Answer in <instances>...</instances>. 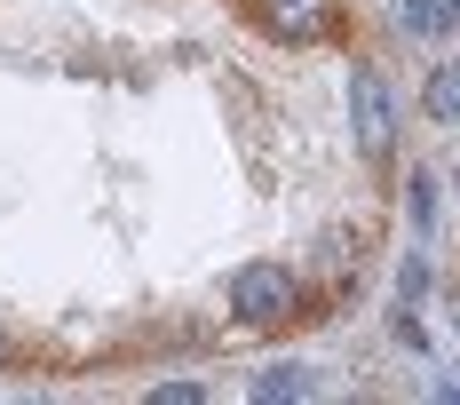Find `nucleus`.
Segmentation results:
<instances>
[{
	"label": "nucleus",
	"mask_w": 460,
	"mask_h": 405,
	"mask_svg": "<svg viewBox=\"0 0 460 405\" xmlns=\"http://www.w3.org/2000/svg\"><path fill=\"white\" fill-rule=\"evenodd\" d=\"M230 310H238V326H254V334H278V326L310 318V286L286 263H238L230 270Z\"/></svg>",
	"instance_id": "1"
},
{
	"label": "nucleus",
	"mask_w": 460,
	"mask_h": 405,
	"mask_svg": "<svg viewBox=\"0 0 460 405\" xmlns=\"http://www.w3.org/2000/svg\"><path fill=\"white\" fill-rule=\"evenodd\" d=\"M270 40L286 48H318V40H341L349 24H341V0H238Z\"/></svg>",
	"instance_id": "2"
},
{
	"label": "nucleus",
	"mask_w": 460,
	"mask_h": 405,
	"mask_svg": "<svg viewBox=\"0 0 460 405\" xmlns=\"http://www.w3.org/2000/svg\"><path fill=\"white\" fill-rule=\"evenodd\" d=\"M349 112H358V151H366L373 167H389L397 159V104H389V88H381L373 64L349 72Z\"/></svg>",
	"instance_id": "3"
},
{
	"label": "nucleus",
	"mask_w": 460,
	"mask_h": 405,
	"mask_svg": "<svg viewBox=\"0 0 460 405\" xmlns=\"http://www.w3.org/2000/svg\"><path fill=\"white\" fill-rule=\"evenodd\" d=\"M358 270H366V247L349 238V230H325L318 255H310V278H318V294H310V318H333L349 302V286H358Z\"/></svg>",
	"instance_id": "4"
},
{
	"label": "nucleus",
	"mask_w": 460,
	"mask_h": 405,
	"mask_svg": "<svg viewBox=\"0 0 460 405\" xmlns=\"http://www.w3.org/2000/svg\"><path fill=\"white\" fill-rule=\"evenodd\" d=\"M420 112H429L437 128H460V56H437V64L420 72Z\"/></svg>",
	"instance_id": "5"
},
{
	"label": "nucleus",
	"mask_w": 460,
	"mask_h": 405,
	"mask_svg": "<svg viewBox=\"0 0 460 405\" xmlns=\"http://www.w3.org/2000/svg\"><path fill=\"white\" fill-rule=\"evenodd\" d=\"M397 24L413 40H460V0H397Z\"/></svg>",
	"instance_id": "6"
},
{
	"label": "nucleus",
	"mask_w": 460,
	"mask_h": 405,
	"mask_svg": "<svg viewBox=\"0 0 460 405\" xmlns=\"http://www.w3.org/2000/svg\"><path fill=\"white\" fill-rule=\"evenodd\" d=\"M254 398H262V405H278V398H310V374H302V365H270V374L254 382Z\"/></svg>",
	"instance_id": "7"
},
{
	"label": "nucleus",
	"mask_w": 460,
	"mask_h": 405,
	"mask_svg": "<svg viewBox=\"0 0 460 405\" xmlns=\"http://www.w3.org/2000/svg\"><path fill=\"white\" fill-rule=\"evenodd\" d=\"M405 215L420 223V238L437 230V176H405Z\"/></svg>",
	"instance_id": "8"
},
{
	"label": "nucleus",
	"mask_w": 460,
	"mask_h": 405,
	"mask_svg": "<svg viewBox=\"0 0 460 405\" xmlns=\"http://www.w3.org/2000/svg\"><path fill=\"white\" fill-rule=\"evenodd\" d=\"M429 294V255H405V270H397V302H420Z\"/></svg>",
	"instance_id": "9"
},
{
	"label": "nucleus",
	"mask_w": 460,
	"mask_h": 405,
	"mask_svg": "<svg viewBox=\"0 0 460 405\" xmlns=\"http://www.w3.org/2000/svg\"><path fill=\"white\" fill-rule=\"evenodd\" d=\"M8 365H16V350H8V334H0V374H8Z\"/></svg>",
	"instance_id": "10"
},
{
	"label": "nucleus",
	"mask_w": 460,
	"mask_h": 405,
	"mask_svg": "<svg viewBox=\"0 0 460 405\" xmlns=\"http://www.w3.org/2000/svg\"><path fill=\"white\" fill-rule=\"evenodd\" d=\"M453 183H460V176H453Z\"/></svg>",
	"instance_id": "11"
}]
</instances>
